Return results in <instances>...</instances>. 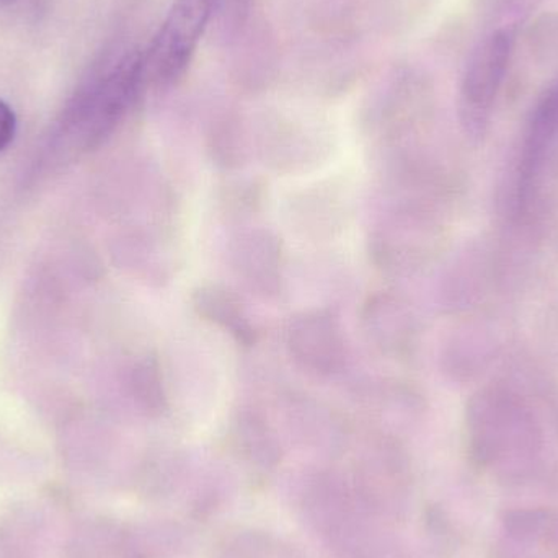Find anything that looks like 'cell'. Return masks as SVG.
Instances as JSON below:
<instances>
[{
    "label": "cell",
    "instance_id": "1",
    "mask_svg": "<svg viewBox=\"0 0 558 558\" xmlns=\"http://www.w3.org/2000/svg\"><path fill=\"white\" fill-rule=\"evenodd\" d=\"M299 510L307 526L338 558H407L396 537L337 475L308 477L299 490Z\"/></svg>",
    "mask_w": 558,
    "mask_h": 558
},
{
    "label": "cell",
    "instance_id": "2",
    "mask_svg": "<svg viewBox=\"0 0 558 558\" xmlns=\"http://www.w3.org/2000/svg\"><path fill=\"white\" fill-rule=\"evenodd\" d=\"M219 0H175L144 58V71L173 84L185 74Z\"/></svg>",
    "mask_w": 558,
    "mask_h": 558
},
{
    "label": "cell",
    "instance_id": "3",
    "mask_svg": "<svg viewBox=\"0 0 558 558\" xmlns=\"http://www.w3.org/2000/svg\"><path fill=\"white\" fill-rule=\"evenodd\" d=\"M513 51L510 29L485 36L469 56L461 82V120L465 130L481 136L504 84Z\"/></svg>",
    "mask_w": 558,
    "mask_h": 558
},
{
    "label": "cell",
    "instance_id": "4",
    "mask_svg": "<svg viewBox=\"0 0 558 558\" xmlns=\"http://www.w3.org/2000/svg\"><path fill=\"white\" fill-rule=\"evenodd\" d=\"M288 348L299 366L320 376L338 373L347 361L343 331L328 312L295 318L288 330Z\"/></svg>",
    "mask_w": 558,
    "mask_h": 558
},
{
    "label": "cell",
    "instance_id": "5",
    "mask_svg": "<svg viewBox=\"0 0 558 558\" xmlns=\"http://www.w3.org/2000/svg\"><path fill=\"white\" fill-rule=\"evenodd\" d=\"M361 504L379 520L399 517L407 504V472L390 449L376 452L356 469L353 482Z\"/></svg>",
    "mask_w": 558,
    "mask_h": 558
},
{
    "label": "cell",
    "instance_id": "6",
    "mask_svg": "<svg viewBox=\"0 0 558 558\" xmlns=\"http://www.w3.org/2000/svg\"><path fill=\"white\" fill-rule=\"evenodd\" d=\"M192 304L199 317L218 325L239 343H254V325L248 320L244 305L234 292L216 284L199 286L193 291Z\"/></svg>",
    "mask_w": 558,
    "mask_h": 558
},
{
    "label": "cell",
    "instance_id": "7",
    "mask_svg": "<svg viewBox=\"0 0 558 558\" xmlns=\"http://www.w3.org/2000/svg\"><path fill=\"white\" fill-rule=\"evenodd\" d=\"M232 439L239 456L258 471H274L281 462L277 436L257 413L244 412L235 418Z\"/></svg>",
    "mask_w": 558,
    "mask_h": 558
},
{
    "label": "cell",
    "instance_id": "8",
    "mask_svg": "<svg viewBox=\"0 0 558 558\" xmlns=\"http://www.w3.org/2000/svg\"><path fill=\"white\" fill-rule=\"evenodd\" d=\"M235 267L262 291H275L279 279L281 251L274 235L254 232L241 239L234 252Z\"/></svg>",
    "mask_w": 558,
    "mask_h": 558
},
{
    "label": "cell",
    "instance_id": "9",
    "mask_svg": "<svg viewBox=\"0 0 558 558\" xmlns=\"http://www.w3.org/2000/svg\"><path fill=\"white\" fill-rule=\"evenodd\" d=\"M215 558H302L294 547L262 531L242 530L219 543Z\"/></svg>",
    "mask_w": 558,
    "mask_h": 558
},
{
    "label": "cell",
    "instance_id": "10",
    "mask_svg": "<svg viewBox=\"0 0 558 558\" xmlns=\"http://www.w3.org/2000/svg\"><path fill=\"white\" fill-rule=\"evenodd\" d=\"M134 393L141 405L150 413H162L166 409V390L162 374L154 357L141 361L133 374Z\"/></svg>",
    "mask_w": 558,
    "mask_h": 558
},
{
    "label": "cell",
    "instance_id": "11",
    "mask_svg": "<svg viewBox=\"0 0 558 558\" xmlns=\"http://www.w3.org/2000/svg\"><path fill=\"white\" fill-rule=\"evenodd\" d=\"M16 120L12 108L0 100V150L5 149L15 136Z\"/></svg>",
    "mask_w": 558,
    "mask_h": 558
},
{
    "label": "cell",
    "instance_id": "12",
    "mask_svg": "<svg viewBox=\"0 0 558 558\" xmlns=\"http://www.w3.org/2000/svg\"><path fill=\"white\" fill-rule=\"evenodd\" d=\"M16 0H0V7H7L12 5V3H15Z\"/></svg>",
    "mask_w": 558,
    "mask_h": 558
}]
</instances>
